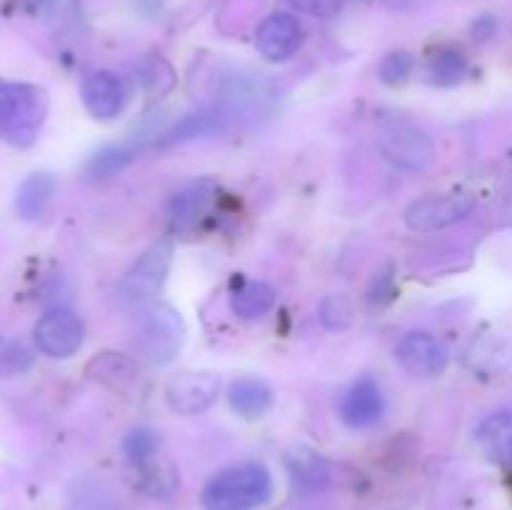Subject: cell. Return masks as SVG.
<instances>
[{
  "instance_id": "6da1fadb",
  "label": "cell",
  "mask_w": 512,
  "mask_h": 510,
  "mask_svg": "<svg viewBox=\"0 0 512 510\" xmlns=\"http://www.w3.org/2000/svg\"><path fill=\"white\" fill-rule=\"evenodd\" d=\"M273 493V478L263 463H240L220 470L205 483L203 510H255Z\"/></svg>"
},
{
  "instance_id": "7a4b0ae2",
  "label": "cell",
  "mask_w": 512,
  "mask_h": 510,
  "mask_svg": "<svg viewBox=\"0 0 512 510\" xmlns=\"http://www.w3.org/2000/svg\"><path fill=\"white\" fill-rule=\"evenodd\" d=\"M185 335H188V328H185L183 315L173 305L155 303L140 315L138 330H135V350L145 363L165 368L178 358Z\"/></svg>"
},
{
  "instance_id": "3957f363",
  "label": "cell",
  "mask_w": 512,
  "mask_h": 510,
  "mask_svg": "<svg viewBox=\"0 0 512 510\" xmlns=\"http://www.w3.org/2000/svg\"><path fill=\"white\" fill-rule=\"evenodd\" d=\"M378 150L393 168L408 173H423L435 160V145L430 135L405 115H385L380 120Z\"/></svg>"
},
{
  "instance_id": "277c9868",
  "label": "cell",
  "mask_w": 512,
  "mask_h": 510,
  "mask_svg": "<svg viewBox=\"0 0 512 510\" xmlns=\"http://www.w3.org/2000/svg\"><path fill=\"white\" fill-rule=\"evenodd\" d=\"M170 265H173V243H170V240H158V243L150 245V248L135 260L133 268L123 275V280H120V303H150V300L163 290L170 273Z\"/></svg>"
},
{
  "instance_id": "5b68a950",
  "label": "cell",
  "mask_w": 512,
  "mask_h": 510,
  "mask_svg": "<svg viewBox=\"0 0 512 510\" xmlns=\"http://www.w3.org/2000/svg\"><path fill=\"white\" fill-rule=\"evenodd\" d=\"M475 208V195L470 193H430L413 200L405 210V225L413 233H440L450 225L460 223Z\"/></svg>"
},
{
  "instance_id": "8992f818",
  "label": "cell",
  "mask_w": 512,
  "mask_h": 510,
  "mask_svg": "<svg viewBox=\"0 0 512 510\" xmlns=\"http://www.w3.org/2000/svg\"><path fill=\"white\" fill-rule=\"evenodd\" d=\"M45 118H48L45 90L33 83H10V115L3 128L5 138L25 148L38 138Z\"/></svg>"
},
{
  "instance_id": "52a82bcc",
  "label": "cell",
  "mask_w": 512,
  "mask_h": 510,
  "mask_svg": "<svg viewBox=\"0 0 512 510\" xmlns=\"http://www.w3.org/2000/svg\"><path fill=\"white\" fill-rule=\"evenodd\" d=\"M85 340V325L73 310L50 308L33 328V343L43 355L55 360L73 358Z\"/></svg>"
},
{
  "instance_id": "ba28073f",
  "label": "cell",
  "mask_w": 512,
  "mask_h": 510,
  "mask_svg": "<svg viewBox=\"0 0 512 510\" xmlns=\"http://www.w3.org/2000/svg\"><path fill=\"white\" fill-rule=\"evenodd\" d=\"M220 378L210 370H183L165 383L168 408L178 415H200L215 405Z\"/></svg>"
},
{
  "instance_id": "9c48e42d",
  "label": "cell",
  "mask_w": 512,
  "mask_h": 510,
  "mask_svg": "<svg viewBox=\"0 0 512 510\" xmlns=\"http://www.w3.org/2000/svg\"><path fill=\"white\" fill-rule=\"evenodd\" d=\"M395 360L415 378H438L448 370L450 350L438 335L413 330L395 345Z\"/></svg>"
},
{
  "instance_id": "30bf717a",
  "label": "cell",
  "mask_w": 512,
  "mask_h": 510,
  "mask_svg": "<svg viewBox=\"0 0 512 510\" xmlns=\"http://www.w3.org/2000/svg\"><path fill=\"white\" fill-rule=\"evenodd\" d=\"M303 25L290 13H273L260 20L255 30V48L270 63H285L303 45Z\"/></svg>"
},
{
  "instance_id": "8fae6325",
  "label": "cell",
  "mask_w": 512,
  "mask_h": 510,
  "mask_svg": "<svg viewBox=\"0 0 512 510\" xmlns=\"http://www.w3.org/2000/svg\"><path fill=\"white\" fill-rule=\"evenodd\" d=\"M80 98L93 118L113 120L123 113L125 103H128V90H125L123 78L115 75L113 70H95L83 80Z\"/></svg>"
},
{
  "instance_id": "7c38bea8",
  "label": "cell",
  "mask_w": 512,
  "mask_h": 510,
  "mask_svg": "<svg viewBox=\"0 0 512 510\" xmlns=\"http://www.w3.org/2000/svg\"><path fill=\"white\" fill-rule=\"evenodd\" d=\"M385 415V395L373 378L355 380L340 400V420L353 430L373 428Z\"/></svg>"
},
{
  "instance_id": "4fadbf2b",
  "label": "cell",
  "mask_w": 512,
  "mask_h": 510,
  "mask_svg": "<svg viewBox=\"0 0 512 510\" xmlns=\"http://www.w3.org/2000/svg\"><path fill=\"white\" fill-rule=\"evenodd\" d=\"M213 195L215 183H210V180H200V183L190 185L183 193L175 195L168 210L173 228L180 233H190V230L198 228V223L205 218L210 203H213Z\"/></svg>"
},
{
  "instance_id": "5bb4252c",
  "label": "cell",
  "mask_w": 512,
  "mask_h": 510,
  "mask_svg": "<svg viewBox=\"0 0 512 510\" xmlns=\"http://www.w3.org/2000/svg\"><path fill=\"white\" fill-rule=\"evenodd\" d=\"M228 403L240 418H263L273 408V388L265 380L245 375V378H238L230 383Z\"/></svg>"
},
{
  "instance_id": "9a60e30c",
  "label": "cell",
  "mask_w": 512,
  "mask_h": 510,
  "mask_svg": "<svg viewBox=\"0 0 512 510\" xmlns=\"http://www.w3.org/2000/svg\"><path fill=\"white\" fill-rule=\"evenodd\" d=\"M275 300L278 293L273 285L263 280H245L230 293V310L243 320H258L275 308Z\"/></svg>"
},
{
  "instance_id": "2e32d148",
  "label": "cell",
  "mask_w": 512,
  "mask_h": 510,
  "mask_svg": "<svg viewBox=\"0 0 512 510\" xmlns=\"http://www.w3.org/2000/svg\"><path fill=\"white\" fill-rule=\"evenodd\" d=\"M58 183L50 173H30L15 193V210L23 220H38L48 210Z\"/></svg>"
},
{
  "instance_id": "e0dca14e",
  "label": "cell",
  "mask_w": 512,
  "mask_h": 510,
  "mask_svg": "<svg viewBox=\"0 0 512 510\" xmlns=\"http://www.w3.org/2000/svg\"><path fill=\"white\" fill-rule=\"evenodd\" d=\"M478 443L490 458L512 463V410L488 415L478 428Z\"/></svg>"
},
{
  "instance_id": "ac0fdd59",
  "label": "cell",
  "mask_w": 512,
  "mask_h": 510,
  "mask_svg": "<svg viewBox=\"0 0 512 510\" xmlns=\"http://www.w3.org/2000/svg\"><path fill=\"white\" fill-rule=\"evenodd\" d=\"M133 468L135 475H138V485L150 495L173 493L175 483H178L173 465L160 460L158 453L150 455V458L145 460H138V463H133Z\"/></svg>"
},
{
  "instance_id": "d6986e66",
  "label": "cell",
  "mask_w": 512,
  "mask_h": 510,
  "mask_svg": "<svg viewBox=\"0 0 512 510\" xmlns=\"http://www.w3.org/2000/svg\"><path fill=\"white\" fill-rule=\"evenodd\" d=\"M468 73V58H465L460 50H440L433 55L428 65L430 83L440 85V88H450V85H458L460 80Z\"/></svg>"
},
{
  "instance_id": "ffe728a7",
  "label": "cell",
  "mask_w": 512,
  "mask_h": 510,
  "mask_svg": "<svg viewBox=\"0 0 512 510\" xmlns=\"http://www.w3.org/2000/svg\"><path fill=\"white\" fill-rule=\"evenodd\" d=\"M88 375L93 380H100V383L118 388V385L128 383L133 378V363L118 353H103L90 360Z\"/></svg>"
},
{
  "instance_id": "44dd1931",
  "label": "cell",
  "mask_w": 512,
  "mask_h": 510,
  "mask_svg": "<svg viewBox=\"0 0 512 510\" xmlns=\"http://www.w3.org/2000/svg\"><path fill=\"white\" fill-rule=\"evenodd\" d=\"M318 318H320V323H323V328H328V330L350 328L355 320L353 300H350L345 293L325 295L323 303H320Z\"/></svg>"
},
{
  "instance_id": "7402d4cb",
  "label": "cell",
  "mask_w": 512,
  "mask_h": 510,
  "mask_svg": "<svg viewBox=\"0 0 512 510\" xmlns=\"http://www.w3.org/2000/svg\"><path fill=\"white\" fill-rule=\"evenodd\" d=\"M415 58L408 50H393V53L385 55L378 65V78L383 80L390 88H398V85L408 83V78L413 75Z\"/></svg>"
},
{
  "instance_id": "603a6c76",
  "label": "cell",
  "mask_w": 512,
  "mask_h": 510,
  "mask_svg": "<svg viewBox=\"0 0 512 510\" xmlns=\"http://www.w3.org/2000/svg\"><path fill=\"white\" fill-rule=\"evenodd\" d=\"M30 363H33V355H30V350L20 340L0 335V378L25 373Z\"/></svg>"
},
{
  "instance_id": "cb8c5ba5",
  "label": "cell",
  "mask_w": 512,
  "mask_h": 510,
  "mask_svg": "<svg viewBox=\"0 0 512 510\" xmlns=\"http://www.w3.org/2000/svg\"><path fill=\"white\" fill-rule=\"evenodd\" d=\"M130 153L125 148H103L88 160V173L95 178H108L128 165Z\"/></svg>"
},
{
  "instance_id": "d4e9b609",
  "label": "cell",
  "mask_w": 512,
  "mask_h": 510,
  "mask_svg": "<svg viewBox=\"0 0 512 510\" xmlns=\"http://www.w3.org/2000/svg\"><path fill=\"white\" fill-rule=\"evenodd\" d=\"M125 453H128L130 463H138V460H145L158 453V440H155L150 430H135L125 440Z\"/></svg>"
},
{
  "instance_id": "484cf974",
  "label": "cell",
  "mask_w": 512,
  "mask_h": 510,
  "mask_svg": "<svg viewBox=\"0 0 512 510\" xmlns=\"http://www.w3.org/2000/svg\"><path fill=\"white\" fill-rule=\"evenodd\" d=\"M285 3L310 18H333L343 10L345 0H285Z\"/></svg>"
},
{
  "instance_id": "4316f807",
  "label": "cell",
  "mask_w": 512,
  "mask_h": 510,
  "mask_svg": "<svg viewBox=\"0 0 512 510\" xmlns=\"http://www.w3.org/2000/svg\"><path fill=\"white\" fill-rule=\"evenodd\" d=\"M208 128H210L208 115H190V118H185L183 123L175 125L170 133H165V140H168V143H180V140H188V138H195V135L205 133Z\"/></svg>"
},
{
  "instance_id": "83f0119b",
  "label": "cell",
  "mask_w": 512,
  "mask_h": 510,
  "mask_svg": "<svg viewBox=\"0 0 512 510\" xmlns=\"http://www.w3.org/2000/svg\"><path fill=\"white\" fill-rule=\"evenodd\" d=\"M10 115V83L0 80V133H3L5 123H8Z\"/></svg>"
}]
</instances>
